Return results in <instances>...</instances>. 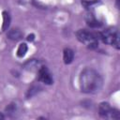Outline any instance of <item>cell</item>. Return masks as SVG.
Segmentation results:
<instances>
[{
    "instance_id": "6da1fadb",
    "label": "cell",
    "mask_w": 120,
    "mask_h": 120,
    "mask_svg": "<svg viewBox=\"0 0 120 120\" xmlns=\"http://www.w3.org/2000/svg\"><path fill=\"white\" fill-rule=\"evenodd\" d=\"M79 82L80 88L83 93L92 94L99 91L103 81L97 70L91 68H86L81 72Z\"/></svg>"
},
{
    "instance_id": "7a4b0ae2",
    "label": "cell",
    "mask_w": 120,
    "mask_h": 120,
    "mask_svg": "<svg viewBox=\"0 0 120 120\" xmlns=\"http://www.w3.org/2000/svg\"><path fill=\"white\" fill-rule=\"evenodd\" d=\"M76 36L79 41L85 44L90 49H95L98 45V39H99L98 33H95L86 29H80L76 33Z\"/></svg>"
},
{
    "instance_id": "3957f363",
    "label": "cell",
    "mask_w": 120,
    "mask_h": 120,
    "mask_svg": "<svg viewBox=\"0 0 120 120\" xmlns=\"http://www.w3.org/2000/svg\"><path fill=\"white\" fill-rule=\"evenodd\" d=\"M98 36L99 39H101L103 43L112 45L116 49H119V34L117 30L109 28L104 30L103 32L98 33Z\"/></svg>"
},
{
    "instance_id": "277c9868",
    "label": "cell",
    "mask_w": 120,
    "mask_h": 120,
    "mask_svg": "<svg viewBox=\"0 0 120 120\" xmlns=\"http://www.w3.org/2000/svg\"><path fill=\"white\" fill-rule=\"evenodd\" d=\"M98 112L99 115L103 118H109V119H119L120 114L119 111L112 108L109 103L107 102H102L98 106Z\"/></svg>"
},
{
    "instance_id": "5b68a950",
    "label": "cell",
    "mask_w": 120,
    "mask_h": 120,
    "mask_svg": "<svg viewBox=\"0 0 120 120\" xmlns=\"http://www.w3.org/2000/svg\"><path fill=\"white\" fill-rule=\"evenodd\" d=\"M38 80L44 82L45 84H52L53 82L49 69L44 66L40 67L38 70Z\"/></svg>"
},
{
    "instance_id": "8992f818",
    "label": "cell",
    "mask_w": 120,
    "mask_h": 120,
    "mask_svg": "<svg viewBox=\"0 0 120 120\" xmlns=\"http://www.w3.org/2000/svg\"><path fill=\"white\" fill-rule=\"evenodd\" d=\"M73 58H74V52L69 49V48H66L63 52V60H64V63L66 65H68L70 64L72 61H73Z\"/></svg>"
},
{
    "instance_id": "52a82bcc",
    "label": "cell",
    "mask_w": 120,
    "mask_h": 120,
    "mask_svg": "<svg viewBox=\"0 0 120 120\" xmlns=\"http://www.w3.org/2000/svg\"><path fill=\"white\" fill-rule=\"evenodd\" d=\"M8 38L11 40H20L22 38V33L19 30V29H10L8 32Z\"/></svg>"
},
{
    "instance_id": "ba28073f",
    "label": "cell",
    "mask_w": 120,
    "mask_h": 120,
    "mask_svg": "<svg viewBox=\"0 0 120 120\" xmlns=\"http://www.w3.org/2000/svg\"><path fill=\"white\" fill-rule=\"evenodd\" d=\"M3 25H2V30L6 31L10 24V15L8 11H3Z\"/></svg>"
},
{
    "instance_id": "9c48e42d",
    "label": "cell",
    "mask_w": 120,
    "mask_h": 120,
    "mask_svg": "<svg viewBox=\"0 0 120 120\" xmlns=\"http://www.w3.org/2000/svg\"><path fill=\"white\" fill-rule=\"evenodd\" d=\"M27 50H28V47H27L26 43H21L17 50V56L20 58H22L26 54Z\"/></svg>"
},
{
    "instance_id": "30bf717a",
    "label": "cell",
    "mask_w": 120,
    "mask_h": 120,
    "mask_svg": "<svg viewBox=\"0 0 120 120\" xmlns=\"http://www.w3.org/2000/svg\"><path fill=\"white\" fill-rule=\"evenodd\" d=\"M86 22H87V24L90 27H98V26H100V22H98L92 15H89L88 16Z\"/></svg>"
},
{
    "instance_id": "8fae6325",
    "label": "cell",
    "mask_w": 120,
    "mask_h": 120,
    "mask_svg": "<svg viewBox=\"0 0 120 120\" xmlns=\"http://www.w3.org/2000/svg\"><path fill=\"white\" fill-rule=\"evenodd\" d=\"M37 67H38V62L37 61V60H30V61H28V62H26L25 63V65H24V68H26V69H28V70H33L34 68H36Z\"/></svg>"
},
{
    "instance_id": "7c38bea8",
    "label": "cell",
    "mask_w": 120,
    "mask_h": 120,
    "mask_svg": "<svg viewBox=\"0 0 120 120\" xmlns=\"http://www.w3.org/2000/svg\"><path fill=\"white\" fill-rule=\"evenodd\" d=\"M34 39H35V36H34V34L28 35V37H27V40H28V41H33Z\"/></svg>"
},
{
    "instance_id": "4fadbf2b",
    "label": "cell",
    "mask_w": 120,
    "mask_h": 120,
    "mask_svg": "<svg viewBox=\"0 0 120 120\" xmlns=\"http://www.w3.org/2000/svg\"><path fill=\"white\" fill-rule=\"evenodd\" d=\"M3 118H4V116H3V115L0 113V119H3Z\"/></svg>"
}]
</instances>
